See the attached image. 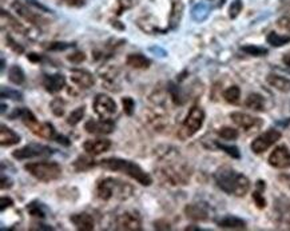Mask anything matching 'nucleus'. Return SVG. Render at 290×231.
Returning a JSON list of instances; mask_svg holds the SVG:
<instances>
[{
  "mask_svg": "<svg viewBox=\"0 0 290 231\" xmlns=\"http://www.w3.org/2000/svg\"><path fill=\"white\" fill-rule=\"evenodd\" d=\"M216 186L226 194L244 196L249 192L250 180L244 174H240L230 167H221L214 174Z\"/></svg>",
  "mask_w": 290,
  "mask_h": 231,
  "instance_id": "f257e3e1",
  "label": "nucleus"
},
{
  "mask_svg": "<svg viewBox=\"0 0 290 231\" xmlns=\"http://www.w3.org/2000/svg\"><path fill=\"white\" fill-rule=\"evenodd\" d=\"M99 164L110 171H119L126 174L127 176H130L138 183H140L142 186H150L152 183V176L143 170L142 167L138 166L136 163L131 162V160H126V159L119 158H107L103 159L99 162Z\"/></svg>",
  "mask_w": 290,
  "mask_h": 231,
  "instance_id": "f03ea898",
  "label": "nucleus"
},
{
  "mask_svg": "<svg viewBox=\"0 0 290 231\" xmlns=\"http://www.w3.org/2000/svg\"><path fill=\"white\" fill-rule=\"evenodd\" d=\"M98 198L102 200H110V199H127L132 194V187L126 182H120L114 178H104L98 183L96 187Z\"/></svg>",
  "mask_w": 290,
  "mask_h": 231,
  "instance_id": "7ed1b4c3",
  "label": "nucleus"
},
{
  "mask_svg": "<svg viewBox=\"0 0 290 231\" xmlns=\"http://www.w3.org/2000/svg\"><path fill=\"white\" fill-rule=\"evenodd\" d=\"M24 170L40 182H52L62 176V167L56 162L28 163Z\"/></svg>",
  "mask_w": 290,
  "mask_h": 231,
  "instance_id": "20e7f679",
  "label": "nucleus"
},
{
  "mask_svg": "<svg viewBox=\"0 0 290 231\" xmlns=\"http://www.w3.org/2000/svg\"><path fill=\"white\" fill-rule=\"evenodd\" d=\"M56 150H54L51 147L44 146V144H39V143H30L27 146L22 147L19 150L14 151L12 156L18 160H26V159L32 158H43V156H50L52 155Z\"/></svg>",
  "mask_w": 290,
  "mask_h": 231,
  "instance_id": "39448f33",
  "label": "nucleus"
},
{
  "mask_svg": "<svg viewBox=\"0 0 290 231\" xmlns=\"http://www.w3.org/2000/svg\"><path fill=\"white\" fill-rule=\"evenodd\" d=\"M204 122V111L198 106H194L190 111H188V116L184 119V126H182V132H184V138H190L200 130Z\"/></svg>",
  "mask_w": 290,
  "mask_h": 231,
  "instance_id": "423d86ee",
  "label": "nucleus"
},
{
  "mask_svg": "<svg viewBox=\"0 0 290 231\" xmlns=\"http://www.w3.org/2000/svg\"><path fill=\"white\" fill-rule=\"evenodd\" d=\"M95 114L100 119H110L115 112H116V103L112 98L104 94H98L92 103Z\"/></svg>",
  "mask_w": 290,
  "mask_h": 231,
  "instance_id": "0eeeda50",
  "label": "nucleus"
},
{
  "mask_svg": "<svg viewBox=\"0 0 290 231\" xmlns=\"http://www.w3.org/2000/svg\"><path fill=\"white\" fill-rule=\"evenodd\" d=\"M280 139H281V132L274 130V128H270V130L265 131L264 134L260 135L258 138H256V140H253L250 147L256 154H262V152H265L268 148L273 146L274 143H277Z\"/></svg>",
  "mask_w": 290,
  "mask_h": 231,
  "instance_id": "6e6552de",
  "label": "nucleus"
},
{
  "mask_svg": "<svg viewBox=\"0 0 290 231\" xmlns=\"http://www.w3.org/2000/svg\"><path fill=\"white\" fill-rule=\"evenodd\" d=\"M116 230L126 231H139L142 230V219L138 215V212L134 211H126L116 218L115 220Z\"/></svg>",
  "mask_w": 290,
  "mask_h": 231,
  "instance_id": "1a4fd4ad",
  "label": "nucleus"
},
{
  "mask_svg": "<svg viewBox=\"0 0 290 231\" xmlns=\"http://www.w3.org/2000/svg\"><path fill=\"white\" fill-rule=\"evenodd\" d=\"M269 164L276 168H289L290 150L286 146H278L269 156Z\"/></svg>",
  "mask_w": 290,
  "mask_h": 231,
  "instance_id": "9d476101",
  "label": "nucleus"
},
{
  "mask_svg": "<svg viewBox=\"0 0 290 231\" xmlns=\"http://www.w3.org/2000/svg\"><path fill=\"white\" fill-rule=\"evenodd\" d=\"M84 130L88 134L107 135L115 130V123L111 119H100V120H88L84 124Z\"/></svg>",
  "mask_w": 290,
  "mask_h": 231,
  "instance_id": "9b49d317",
  "label": "nucleus"
},
{
  "mask_svg": "<svg viewBox=\"0 0 290 231\" xmlns=\"http://www.w3.org/2000/svg\"><path fill=\"white\" fill-rule=\"evenodd\" d=\"M42 83H43V87L47 92L56 94L62 91L66 86V78L62 74H51V75L44 74Z\"/></svg>",
  "mask_w": 290,
  "mask_h": 231,
  "instance_id": "f8f14e48",
  "label": "nucleus"
},
{
  "mask_svg": "<svg viewBox=\"0 0 290 231\" xmlns=\"http://www.w3.org/2000/svg\"><path fill=\"white\" fill-rule=\"evenodd\" d=\"M230 118L233 120L238 127H241L245 131H250L253 130V128H257L262 124V122L258 118H253V116H250L248 114L244 112H233L230 114Z\"/></svg>",
  "mask_w": 290,
  "mask_h": 231,
  "instance_id": "ddd939ff",
  "label": "nucleus"
},
{
  "mask_svg": "<svg viewBox=\"0 0 290 231\" xmlns=\"http://www.w3.org/2000/svg\"><path fill=\"white\" fill-rule=\"evenodd\" d=\"M70 79L79 88H90L95 83V79L92 74H90L86 70H71Z\"/></svg>",
  "mask_w": 290,
  "mask_h": 231,
  "instance_id": "4468645a",
  "label": "nucleus"
},
{
  "mask_svg": "<svg viewBox=\"0 0 290 231\" xmlns=\"http://www.w3.org/2000/svg\"><path fill=\"white\" fill-rule=\"evenodd\" d=\"M184 214L192 220H208L210 211L206 203H192L184 207Z\"/></svg>",
  "mask_w": 290,
  "mask_h": 231,
  "instance_id": "2eb2a0df",
  "label": "nucleus"
},
{
  "mask_svg": "<svg viewBox=\"0 0 290 231\" xmlns=\"http://www.w3.org/2000/svg\"><path fill=\"white\" fill-rule=\"evenodd\" d=\"M111 147V140L108 139H90V140H86L83 143V148L86 151L87 154L90 155H99L102 152H106V151L110 150Z\"/></svg>",
  "mask_w": 290,
  "mask_h": 231,
  "instance_id": "dca6fc26",
  "label": "nucleus"
},
{
  "mask_svg": "<svg viewBox=\"0 0 290 231\" xmlns=\"http://www.w3.org/2000/svg\"><path fill=\"white\" fill-rule=\"evenodd\" d=\"M70 220L78 230L80 231H92L95 227L94 218L87 212H80V214H74L70 216Z\"/></svg>",
  "mask_w": 290,
  "mask_h": 231,
  "instance_id": "f3484780",
  "label": "nucleus"
},
{
  "mask_svg": "<svg viewBox=\"0 0 290 231\" xmlns=\"http://www.w3.org/2000/svg\"><path fill=\"white\" fill-rule=\"evenodd\" d=\"M12 8L16 11V14L19 16H22L24 20L30 22V23H32V24H39V22L42 20V18L39 16V15L32 12L27 6H24L23 3H20V2H18V0H15L12 3Z\"/></svg>",
  "mask_w": 290,
  "mask_h": 231,
  "instance_id": "a211bd4d",
  "label": "nucleus"
},
{
  "mask_svg": "<svg viewBox=\"0 0 290 231\" xmlns=\"http://www.w3.org/2000/svg\"><path fill=\"white\" fill-rule=\"evenodd\" d=\"M0 128H2L0 130V144L3 147L15 146V144L20 142V135L15 132L14 130H11L10 127H7L6 124H2Z\"/></svg>",
  "mask_w": 290,
  "mask_h": 231,
  "instance_id": "6ab92c4d",
  "label": "nucleus"
},
{
  "mask_svg": "<svg viewBox=\"0 0 290 231\" xmlns=\"http://www.w3.org/2000/svg\"><path fill=\"white\" fill-rule=\"evenodd\" d=\"M126 64L136 70H146L152 66V60L142 54H131L126 59Z\"/></svg>",
  "mask_w": 290,
  "mask_h": 231,
  "instance_id": "aec40b11",
  "label": "nucleus"
},
{
  "mask_svg": "<svg viewBox=\"0 0 290 231\" xmlns=\"http://www.w3.org/2000/svg\"><path fill=\"white\" fill-rule=\"evenodd\" d=\"M266 82H268L273 88L278 90V91H281V92H290V80L289 79H286V78L270 74V75L266 76Z\"/></svg>",
  "mask_w": 290,
  "mask_h": 231,
  "instance_id": "412c9836",
  "label": "nucleus"
},
{
  "mask_svg": "<svg viewBox=\"0 0 290 231\" xmlns=\"http://www.w3.org/2000/svg\"><path fill=\"white\" fill-rule=\"evenodd\" d=\"M216 224L221 228H238V230L246 228L245 220H242L241 218H237V216H233V215H228V216H224L220 220H216Z\"/></svg>",
  "mask_w": 290,
  "mask_h": 231,
  "instance_id": "4be33fe9",
  "label": "nucleus"
},
{
  "mask_svg": "<svg viewBox=\"0 0 290 231\" xmlns=\"http://www.w3.org/2000/svg\"><path fill=\"white\" fill-rule=\"evenodd\" d=\"M245 106L249 110L262 112V111H265V99L260 94H250L249 96L246 98Z\"/></svg>",
  "mask_w": 290,
  "mask_h": 231,
  "instance_id": "5701e85b",
  "label": "nucleus"
},
{
  "mask_svg": "<svg viewBox=\"0 0 290 231\" xmlns=\"http://www.w3.org/2000/svg\"><path fill=\"white\" fill-rule=\"evenodd\" d=\"M184 15V4L180 2H172V14H170V28L176 30L180 23Z\"/></svg>",
  "mask_w": 290,
  "mask_h": 231,
  "instance_id": "b1692460",
  "label": "nucleus"
},
{
  "mask_svg": "<svg viewBox=\"0 0 290 231\" xmlns=\"http://www.w3.org/2000/svg\"><path fill=\"white\" fill-rule=\"evenodd\" d=\"M208 14H210V7L206 3H198L192 10V18L196 22H198V23L206 20Z\"/></svg>",
  "mask_w": 290,
  "mask_h": 231,
  "instance_id": "393cba45",
  "label": "nucleus"
},
{
  "mask_svg": "<svg viewBox=\"0 0 290 231\" xmlns=\"http://www.w3.org/2000/svg\"><path fill=\"white\" fill-rule=\"evenodd\" d=\"M8 79L11 83H14V84H16V86L23 84L26 80L24 71H23L22 67H19V66H16V64L12 66V67L8 70Z\"/></svg>",
  "mask_w": 290,
  "mask_h": 231,
  "instance_id": "a878e982",
  "label": "nucleus"
},
{
  "mask_svg": "<svg viewBox=\"0 0 290 231\" xmlns=\"http://www.w3.org/2000/svg\"><path fill=\"white\" fill-rule=\"evenodd\" d=\"M268 43L273 47H282L290 43V35H280L277 32H270L268 35Z\"/></svg>",
  "mask_w": 290,
  "mask_h": 231,
  "instance_id": "bb28decb",
  "label": "nucleus"
},
{
  "mask_svg": "<svg viewBox=\"0 0 290 231\" xmlns=\"http://www.w3.org/2000/svg\"><path fill=\"white\" fill-rule=\"evenodd\" d=\"M95 164H96V163H95L94 160H92V159L88 158V156H84V155H83V156H79V158L76 159V160H75L72 166H74L75 170L80 172V171L91 170L92 167H95Z\"/></svg>",
  "mask_w": 290,
  "mask_h": 231,
  "instance_id": "cd10ccee",
  "label": "nucleus"
},
{
  "mask_svg": "<svg viewBox=\"0 0 290 231\" xmlns=\"http://www.w3.org/2000/svg\"><path fill=\"white\" fill-rule=\"evenodd\" d=\"M224 98L228 103H232V104H237L240 102V98H241V90L238 86H232L228 90H225L224 92Z\"/></svg>",
  "mask_w": 290,
  "mask_h": 231,
  "instance_id": "c85d7f7f",
  "label": "nucleus"
},
{
  "mask_svg": "<svg viewBox=\"0 0 290 231\" xmlns=\"http://www.w3.org/2000/svg\"><path fill=\"white\" fill-rule=\"evenodd\" d=\"M168 94H170V96H172V102H174V103H176V106L184 104V94H182L180 88L178 87V86L176 84V83H172V82H170V83H168Z\"/></svg>",
  "mask_w": 290,
  "mask_h": 231,
  "instance_id": "c756f323",
  "label": "nucleus"
},
{
  "mask_svg": "<svg viewBox=\"0 0 290 231\" xmlns=\"http://www.w3.org/2000/svg\"><path fill=\"white\" fill-rule=\"evenodd\" d=\"M27 211L31 216L35 218H46V208L44 206L39 202H31L27 204Z\"/></svg>",
  "mask_w": 290,
  "mask_h": 231,
  "instance_id": "7c9ffc66",
  "label": "nucleus"
},
{
  "mask_svg": "<svg viewBox=\"0 0 290 231\" xmlns=\"http://www.w3.org/2000/svg\"><path fill=\"white\" fill-rule=\"evenodd\" d=\"M84 111H86V107L84 106H80L78 108H75L74 111H71V114L67 118V123L70 126H76L80 120H82L83 115H84Z\"/></svg>",
  "mask_w": 290,
  "mask_h": 231,
  "instance_id": "2f4dec72",
  "label": "nucleus"
},
{
  "mask_svg": "<svg viewBox=\"0 0 290 231\" xmlns=\"http://www.w3.org/2000/svg\"><path fill=\"white\" fill-rule=\"evenodd\" d=\"M50 108H51V111H52L55 116H63L66 111V102L62 98H55L50 103Z\"/></svg>",
  "mask_w": 290,
  "mask_h": 231,
  "instance_id": "473e14b6",
  "label": "nucleus"
},
{
  "mask_svg": "<svg viewBox=\"0 0 290 231\" xmlns=\"http://www.w3.org/2000/svg\"><path fill=\"white\" fill-rule=\"evenodd\" d=\"M71 47H75V43H66V42H51V43H47L44 46V48L47 51H66V50L71 48Z\"/></svg>",
  "mask_w": 290,
  "mask_h": 231,
  "instance_id": "72a5a7b5",
  "label": "nucleus"
},
{
  "mask_svg": "<svg viewBox=\"0 0 290 231\" xmlns=\"http://www.w3.org/2000/svg\"><path fill=\"white\" fill-rule=\"evenodd\" d=\"M242 51L246 52L248 55H252V56H265L266 54H268V50L264 48V47H258V46H244L242 47Z\"/></svg>",
  "mask_w": 290,
  "mask_h": 231,
  "instance_id": "f704fd0d",
  "label": "nucleus"
},
{
  "mask_svg": "<svg viewBox=\"0 0 290 231\" xmlns=\"http://www.w3.org/2000/svg\"><path fill=\"white\" fill-rule=\"evenodd\" d=\"M218 135L225 140H234L238 138V131L232 128V127H222L218 130Z\"/></svg>",
  "mask_w": 290,
  "mask_h": 231,
  "instance_id": "c9c22d12",
  "label": "nucleus"
},
{
  "mask_svg": "<svg viewBox=\"0 0 290 231\" xmlns=\"http://www.w3.org/2000/svg\"><path fill=\"white\" fill-rule=\"evenodd\" d=\"M216 146L220 148V150L225 151L226 154L230 155L232 158L240 159L241 158V154H240V150H238V147L236 146H228V144H224V143H216Z\"/></svg>",
  "mask_w": 290,
  "mask_h": 231,
  "instance_id": "e433bc0d",
  "label": "nucleus"
},
{
  "mask_svg": "<svg viewBox=\"0 0 290 231\" xmlns=\"http://www.w3.org/2000/svg\"><path fill=\"white\" fill-rule=\"evenodd\" d=\"M2 98H7V99H12V100H23V94L19 92L18 90L7 88V87H3L2 88Z\"/></svg>",
  "mask_w": 290,
  "mask_h": 231,
  "instance_id": "4c0bfd02",
  "label": "nucleus"
},
{
  "mask_svg": "<svg viewBox=\"0 0 290 231\" xmlns=\"http://www.w3.org/2000/svg\"><path fill=\"white\" fill-rule=\"evenodd\" d=\"M122 106H123V111H124V114H126V115L131 116V115L134 114L135 102H134V99H132V98H131V96L123 98V99H122Z\"/></svg>",
  "mask_w": 290,
  "mask_h": 231,
  "instance_id": "58836bf2",
  "label": "nucleus"
},
{
  "mask_svg": "<svg viewBox=\"0 0 290 231\" xmlns=\"http://www.w3.org/2000/svg\"><path fill=\"white\" fill-rule=\"evenodd\" d=\"M242 8H244L242 0H234L229 8V16L232 18V19H236V18L240 15V12L242 11Z\"/></svg>",
  "mask_w": 290,
  "mask_h": 231,
  "instance_id": "ea45409f",
  "label": "nucleus"
},
{
  "mask_svg": "<svg viewBox=\"0 0 290 231\" xmlns=\"http://www.w3.org/2000/svg\"><path fill=\"white\" fill-rule=\"evenodd\" d=\"M136 2L135 0H118V8H116V15H122L126 10L131 8Z\"/></svg>",
  "mask_w": 290,
  "mask_h": 231,
  "instance_id": "a19ab883",
  "label": "nucleus"
},
{
  "mask_svg": "<svg viewBox=\"0 0 290 231\" xmlns=\"http://www.w3.org/2000/svg\"><path fill=\"white\" fill-rule=\"evenodd\" d=\"M6 42H7V46H8L14 52H16V54H23V51H24V50H23V47H22V46H19L16 43V42L10 36H7L6 38Z\"/></svg>",
  "mask_w": 290,
  "mask_h": 231,
  "instance_id": "79ce46f5",
  "label": "nucleus"
},
{
  "mask_svg": "<svg viewBox=\"0 0 290 231\" xmlns=\"http://www.w3.org/2000/svg\"><path fill=\"white\" fill-rule=\"evenodd\" d=\"M67 59H68L71 63H75V64H79V63H82V62H84L86 60V55L83 52H74V54H71V55H68L67 56Z\"/></svg>",
  "mask_w": 290,
  "mask_h": 231,
  "instance_id": "37998d69",
  "label": "nucleus"
},
{
  "mask_svg": "<svg viewBox=\"0 0 290 231\" xmlns=\"http://www.w3.org/2000/svg\"><path fill=\"white\" fill-rule=\"evenodd\" d=\"M253 199L256 204H257L258 208H264L266 206V200L264 198V195L261 194V191H254L253 192Z\"/></svg>",
  "mask_w": 290,
  "mask_h": 231,
  "instance_id": "c03bdc74",
  "label": "nucleus"
},
{
  "mask_svg": "<svg viewBox=\"0 0 290 231\" xmlns=\"http://www.w3.org/2000/svg\"><path fill=\"white\" fill-rule=\"evenodd\" d=\"M0 210L2 211H6V208H8V207H11L14 204V200L11 198H6V196H3V198L0 199Z\"/></svg>",
  "mask_w": 290,
  "mask_h": 231,
  "instance_id": "a18cd8bd",
  "label": "nucleus"
},
{
  "mask_svg": "<svg viewBox=\"0 0 290 231\" xmlns=\"http://www.w3.org/2000/svg\"><path fill=\"white\" fill-rule=\"evenodd\" d=\"M278 26L284 30H290V16L282 18L278 20Z\"/></svg>",
  "mask_w": 290,
  "mask_h": 231,
  "instance_id": "49530a36",
  "label": "nucleus"
},
{
  "mask_svg": "<svg viewBox=\"0 0 290 231\" xmlns=\"http://www.w3.org/2000/svg\"><path fill=\"white\" fill-rule=\"evenodd\" d=\"M55 142L60 143V144H63V146H70L71 144V142H70L68 138H66V136H63V135H56V138H55Z\"/></svg>",
  "mask_w": 290,
  "mask_h": 231,
  "instance_id": "de8ad7c7",
  "label": "nucleus"
},
{
  "mask_svg": "<svg viewBox=\"0 0 290 231\" xmlns=\"http://www.w3.org/2000/svg\"><path fill=\"white\" fill-rule=\"evenodd\" d=\"M66 4L71 6V7H80L84 4V0H63Z\"/></svg>",
  "mask_w": 290,
  "mask_h": 231,
  "instance_id": "09e8293b",
  "label": "nucleus"
},
{
  "mask_svg": "<svg viewBox=\"0 0 290 231\" xmlns=\"http://www.w3.org/2000/svg\"><path fill=\"white\" fill-rule=\"evenodd\" d=\"M11 186H12V180L10 178H6L4 175H2V188L6 190V188H10Z\"/></svg>",
  "mask_w": 290,
  "mask_h": 231,
  "instance_id": "8fccbe9b",
  "label": "nucleus"
},
{
  "mask_svg": "<svg viewBox=\"0 0 290 231\" xmlns=\"http://www.w3.org/2000/svg\"><path fill=\"white\" fill-rule=\"evenodd\" d=\"M27 58H28V60L32 62V63H40V62L43 60V58H42L40 55H38V54H34V52L28 54Z\"/></svg>",
  "mask_w": 290,
  "mask_h": 231,
  "instance_id": "3c124183",
  "label": "nucleus"
},
{
  "mask_svg": "<svg viewBox=\"0 0 290 231\" xmlns=\"http://www.w3.org/2000/svg\"><path fill=\"white\" fill-rule=\"evenodd\" d=\"M150 51L154 54H158V56H162V58L168 55V52H166L164 48H160V47H150Z\"/></svg>",
  "mask_w": 290,
  "mask_h": 231,
  "instance_id": "603ef678",
  "label": "nucleus"
},
{
  "mask_svg": "<svg viewBox=\"0 0 290 231\" xmlns=\"http://www.w3.org/2000/svg\"><path fill=\"white\" fill-rule=\"evenodd\" d=\"M280 180H281L282 183H285L286 186H288L290 188V174L280 175Z\"/></svg>",
  "mask_w": 290,
  "mask_h": 231,
  "instance_id": "864d4df0",
  "label": "nucleus"
},
{
  "mask_svg": "<svg viewBox=\"0 0 290 231\" xmlns=\"http://www.w3.org/2000/svg\"><path fill=\"white\" fill-rule=\"evenodd\" d=\"M39 227H31V230H52V227L44 226V224H38Z\"/></svg>",
  "mask_w": 290,
  "mask_h": 231,
  "instance_id": "5fc2aeb1",
  "label": "nucleus"
},
{
  "mask_svg": "<svg viewBox=\"0 0 290 231\" xmlns=\"http://www.w3.org/2000/svg\"><path fill=\"white\" fill-rule=\"evenodd\" d=\"M284 63L290 68V54H286L285 56H284Z\"/></svg>",
  "mask_w": 290,
  "mask_h": 231,
  "instance_id": "6e6d98bb",
  "label": "nucleus"
},
{
  "mask_svg": "<svg viewBox=\"0 0 290 231\" xmlns=\"http://www.w3.org/2000/svg\"><path fill=\"white\" fill-rule=\"evenodd\" d=\"M4 64H6V60L4 59H2V71L4 70Z\"/></svg>",
  "mask_w": 290,
  "mask_h": 231,
  "instance_id": "4d7b16f0",
  "label": "nucleus"
},
{
  "mask_svg": "<svg viewBox=\"0 0 290 231\" xmlns=\"http://www.w3.org/2000/svg\"><path fill=\"white\" fill-rule=\"evenodd\" d=\"M6 111V104H2V114H4Z\"/></svg>",
  "mask_w": 290,
  "mask_h": 231,
  "instance_id": "13d9d810",
  "label": "nucleus"
}]
</instances>
